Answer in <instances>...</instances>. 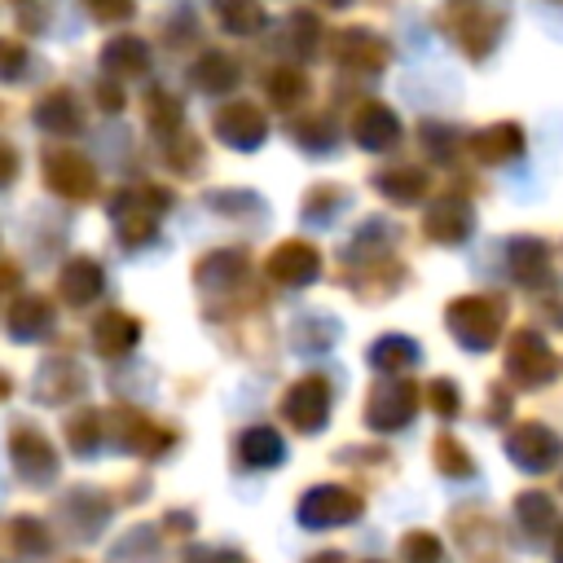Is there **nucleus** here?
<instances>
[{"mask_svg": "<svg viewBox=\"0 0 563 563\" xmlns=\"http://www.w3.org/2000/svg\"><path fill=\"white\" fill-rule=\"evenodd\" d=\"M18 286V268L13 264H0V290H13Z\"/></svg>", "mask_w": 563, "mask_h": 563, "instance_id": "nucleus-25", "label": "nucleus"}, {"mask_svg": "<svg viewBox=\"0 0 563 563\" xmlns=\"http://www.w3.org/2000/svg\"><path fill=\"white\" fill-rule=\"evenodd\" d=\"M13 172H18V154L0 141V185H9V180H13Z\"/></svg>", "mask_w": 563, "mask_h": 563, "instance_id": "nucleus-24", "label": "nucleus"}, {"mask_svg": "<svg viewBox=\"0 0 563 563\" xmlns=\"http://www.w3.org/2000/svg\"><path fill=\"white\" fill-rule=\"evenodd\" d=\"M18 70H22V53H18V44L0 40V75L9 79V75H18Z\"/></svg>", "mask_w": 563, "mask_h": 563, "instance_id": "nucleus-22", "label": "nucleus"}, {"mask_svg": "<svg viewBox=\"0 0 563 563\" xmlns=\"http://www.w3.org/2000/svg\"><path fill=\"white\" fill-rule=\"evenodd\" d=\"M4 330H9L18 343H35V339H44V334L53 330V303H48L44 295H22V299L9 308Z\"/></svg>", "mask_w": 563, "mask_h": 563, "instance_id": "nucleus-8", "label": "nucleus"}, {"mask_svg": "<svg viewBox=\"0 0 563 563\" xmlns=\"http://www.w3.org/2000/svg\"><path fill=\"white\" fill-rule=\"evenodd\" d=\"M101 62H106V70H114V75H136V70H145V44H141V40H114Z\"/></svg>", "mask_w": 563, "mask_h": 563, "instance_id": "nucleus-18", "label": "nucleus"}, {"mask_svg": "<svg viewBox=\"0 0 563 563\" xmlns=\"http://www.w3.org/2000/svg\"><path fill=\"white\" fill-rule=\"evenodd\" d=\"M194 79H198L207 92H224V88H233L238 70H233V62H229V57H220V53H207V57L194 66Z\"/></svg>", "mask_w": 563, "mask_h": 563, "instance_id": "nucleus-19", "label": "nucleus"}, {"mask_svg": "<svg viewBox=\"0 0 563 563\" xmlns=\"http://www.w3.org/2000/svg\"><path fill=\"white\" fill-rule=\"evenodd\" d=\"M150 123H154L158 132L176 128V123H180V101H172L167 92H154V97H150Z\"/></svg>", "mask_w": 563, "mask_h": 563, "instance_id": "nucleus-21", "label": "nucleus"}, {"mask_svg": "<svg viewBox=\"0 0 563 563\" xmlns=\"http://www.w3.org/2000/svg\"><path fill=\"white\" fill-rule=\"evenodd\" d=\"M238 453H242L246 466H277L286 457V440L273 427H251V431H242Z\"/></svg>", "mask_w": 563, "mask_h": 563, "instance_id": "nucleus-13", "label": "nucleus"}, {"mask_svg": "<svg viewBox=\"0 0 563 563\" xmlns=\"http://www.w3.org/2000/svg\"><path fill=\"white\" fill-rule=\"evenodd\" d=\"M106 435L119 440V444L132 449V453H158V449L167 444V431H158L150 418H141V413H132V409L110 413V418H106Z\"/></svg>", "mask_w": 563, "mask_h": 563, "instance_id": "nucleus-7", "label": "nucleus"}, {"mask_svg": "<svg viewBox=\"0 0 563 563\" xmlns=\"http://www.w3.org/2000/svg\"><path fill=\"white\" fill-rule=\"evenodd\" d=\"M9 541H13V550L18 554H44L48 550V532H44V523L40 519H31V515H18L13 523H9Z\"/></svg>", "mask_w": 563, "mask_h": 563, "instance_id": "nucleus-17", "label": "nucleus"}, {"mask_svg": "<svg viewBox=\"0 0 563 563\" xmlns=\"http://www.w3.org/2000/svg\"><path fill=\"white\" fill-rule=\"evenodd\" d=\"M220 18L229 31H255L260 26V4L255 0H216Z\"/></svg>", "mask_w": 563, "mask_h": 563, "instance_id": "nucleus-20", "label": "nucleus"}, {"mask_svg": "<svg viewBox=\"0 0 563 563\" xmlns=\"http://www.w3.org/2000/svg\"><path fill=\"white\" fill-rule=\"evenodd\" d=\"M325 409H330V391H325L321 378H299V383L282 396V418L295 422L299 431L325 427Z\"/></svg>", "mask_w": 563, "mask_h": 563, "instance_id": "nucleus-4", "label": "nucleus"}, {"mask_svg": "<svg viewBox=\"0 0 563 563\" xmlns=\"http://www.w3.org/2000/svg\"><path fill=\"white\" fill-rule=\"evenodd\" d=\"M9 457H13L18 475L31 479V484H48V479L57 475V453H53V444L44 440V431H35L31 422H18V427L9 431Z\"/></svg>", "mask_w": 563, "mask_h": 563, "instance_id": "nucleus-2", "label": "nucleus"}, {"mask_svg": "<svg viewBox=\"0 0 563 563\" xmlns=\"http://www.w3.org/2000/svg\"><path fill=\"white\" fill-rule=\"evenodd\" d=\"M92 9L101 18H128L132 13V0H92Z\"/></svg>", "mask_w": 563, "mask_h": 563, "instance_id": "nucleus-23", "label": "nucleus"}, {"mask_svg": "<svg viewBox=\"0 0 563 563\" xmlns=\"http://www.w3.org/2000/svg\"><path fill=\"white\" fill-rule=\"evenodd\" d=\"M312 563H339V554H321V559H312Z\"/></svg>", "mask_w": 563, "mask_h": 563, "instance_id": "nucleus-28", "label": "nucleus"}, {"mask_svg": "<svg viewBox=\"0 0 563 563\" xmlns=\"http://www.w3.org/2000/svg\"><path fill=\"white\" fill-rule=\"evenodd\" d=\"M246 255L242 251H211V255H202L198 260V282L202 286H233V282H242L246 277Z\"/></svg>", "mask_w": 563, "mask_h": 563, "instance_id": "nucleus-14", "label": "nucleus"}, {"mask_svg": "<svg viewBox=\"0 0 563 563\" xmlns=\"http://www.w3.org/2000/svg\"><path fill=\"white\" fill-rule=\"evenodd\" d=\"M167 207V194L163 189H128L110 202V216H114V229L128 246H141L145 238H154V224H158V211Z\"/></svg>", "mask_w": 563, "mask_h": 563, "instance_id": "nucleus-1", "label": "nucleus"}, {"mask_svg": "<svg viewBox=\"0 0 563 563\" xmlns=\"http://www.w3.org/2000/svg\"><path fill=\"white\" fill-rule=\"evenodd\" d=\"M44 180L53 194L62 198H88L97 189V172L84 154H70V150H48L44 154Z\"/></svg>", "mask_w": 563, "mask_h": 563, "instance_id": "nucleus-3", "label": "nucleus"}, {"mask_svg": "<svg viewBox=\"0 0 563 563\" xmlns=\"http://www.w3.org/2000/svg\"><path fill=\"white\" fill-rule=\"evenodd\" d=\"M356 515V497L343 493V488H312L303 501H299V519L321 528V523H339V519H352Z\"/></svg>", "mask_w": 563, "mask_h": 563, "instance_id": "nucleus-12", "label": "nucleus"}, {"mask_svg": "<svg viewBox=\"0 0 563 563\" xmlns=\"http://www.w3.org/2000/svg\"><path fill=\"white\" fill-rule=\"evenodd\" d=\"M66 440L75 453H92L101 440H106V413L97 409H79L70 422H66Z\"/></svg>", "mask_w": 563, "mask_h": 563, "instance_id": "nucleus-15", "label": "nucleus"}, {"mask_svg": "<svg viewBox=\"0 0 563 563\" xmlns=\"http://www.w3.org/2000/svg\"><path fill=\"white\" fill-rule=\"evenodd\" d=\"M9 387H13V383H9V374H4V369H0V400H4V396H9Z\"/></svg>", "mask_w": 563, "mask_h": 563, "instance_id": "nucleus-27", "label": "nucleus"}, {"mask_svg": "<svg viewBox=\"0 0 563 563\" xmlns=\"http://www.w3.org/2000/svg\"><path fill=\"white\" fill-rule=\"evenodd\" d=\"M101 286H106L101 264H97V260H88V255H75V260L62 268V299H66L70 308L92 303V299L101 295Z\"/></svg>", "mask_w": 563, "mask_h": 563, "instance_id": "nucleus-9", "label": "nucleus"}, {"mask_svg": "<svg viewBox=\"0 0 563 563\" xmlns=\"http://www.w3.org/2000/svg\"><path fill=\"white\" fill-rule=\"evenodd\" d=\"M79 387H84V369H79L70 356H53V361H44L40 374H35V391H40V400H48V405H62V400L75 396Z\"/></svg>", "mask_w": 563, "mask_h": 563, "instance_id": "nucleus-11", "label": "nucleus"}, {"mask_svg": "<svg viewBox=\"0 0 563 563\" xmlns=\"http://www.w3.org/2000/svg\"><path fill=\"white\" fill-rule=\"evenodd\" d=\"M317 268H321V255L308 242H282L268 255V277L282 282V286H303V282L317 277Z\"/></svg>", "mask_w": 563, "mask_h": 563, "instance_id": "nucleus-6", "label": "nucleus"}, {"mask_svg": "<svg viewBox=\"0 0 563 563\" xmlns=\"http://www.w3.org/2000/svg\"><path fill=\"white\" fill-rule=\"evenodd\" d=\"M167 523H172V528H176V532H189V523H194V519H189V515H185V510H180V515H176V510H172V515H167Z\"/></svg>", "mask_w": 563, "mask_h": 563, "instance_id": "nucleus-26", "label": "nucleus"}, {"mask_svg": "<svg viewBox=\"0 0 563 563\" xmlns=\"http://www.w3.org/2000/svg\"><path fill=\"white\" fill-rule=\"evenodd\" d=\"M136 339H141V325L128 312H101L92 325V343L101 356H128L136 347Z\"/></svg>", "mask_w": 563, "mask_h": 563, "instance_id": "nucleus-10", "label": "nucleus"}, {"mask_svg": "<svg viewBox=\"0 0 563 563\" xmlns=\"http://www.w3.org/2000/svg\"><path fill=\"white\" fill-rule=\"evenodd\" d=\"M216 136L229 141L233 150H255L264 141V114L255 106H246V101H233V106H224L216 114Z\"/></svg>", "mask_w": 563, "mask_h": 563, "instance_id": "nucleus-5", "label": "nucleus"}, {"mask_svg": "<svg viewBox=\"0 0 563 563\" xmlns=\"http://www.w3.org/2000/svg\"><path fill=\"white\" fill-rule=\"evenodd\" d=\"M35 119H40L48 132H70V128H79V110H75L70 92H48V97L40 101Z\"/></svg>", "mask_w": 563, "mask_h": 563, "instance_id": "nucleus-16", "label": "nucleus"}]
</instances>
